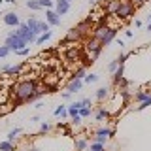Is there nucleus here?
I'll return each instance as SVG.
<instances>
[{
    "instance_id": "nucleus-38",
    "label": "nucleus",
    "mask_w": 151,
    "mask_h": 151,
    "mask_svg": "<svg viewBox=\"0 0 151 151\" xmlns=\"http://www.w3.org/2000/svg\"><path fill=\"white\" fill-rule=\"evenodd\" d=\"M81 102H83V106H89V108H91V100H89V98H83Z\"/></svg>"
},
{
    "instance_id": "nucleus-46",
    "label": "nucleus",
    "mask_w": 151,
    "mask_h": 151,
    "mask_svg": "<svg viewBox=\"0 0 151 151\" xmlns=\"http://www.w3.org/2000/svg\"><path fill=\"white\" fill-rule=\"evenodd\" d=\"M0 4H2V0H0Z\"/></svg>"
},
{
    "instance_id": "nucleus-16",
    "label": "nucleus",
    "mask_w": 151,
    "mask_h": 151,
    "mask_svg": "<svg viewBox=\"0 0 151 151\" xmlns=\"http://www.w3.org/2000/svg\"><path fill=\"white\" fill-rule=\"evenodd\" d=\"M108 28H110L108 25H106V27H102V25H100V27H96V30H94V34H93V36H94V38H98V40H102V38L106 36Z\"/></svg>"
},
{
    "instance_id": "nucleus-2",
    "label": "nucleus",
    "mask_w": 151,
    "mask_h": 151,
    "mask_svg": "<svg viewBox=\"0 0 151 151\" xmlns=\"http://www.w3.org/2000/svg\"><path fill=\"white\" fill-rule=\"evenodd\" d=\"M100 49H102V42L98 40V38H91V40L85 44V51H87V55H89V59H91V63L94 59H96V55L100 53Z\"/></svg>"
},
{
    "instance_id": "nucleus-22",
    "label": "nucleus",
    "mask_w": 151,
    "mask_h": 151,
    "mask_svg": "<svg viewBox=\"0 0 151 151\" xmlns=\"http://www.w3.org/2000/svg\"><path fill=\"white\" fill-rule=\"evenodd\" d=\"M0 151H13L12 142H0Z\"/></svg>"
},
{
    "instance_id": "nucleus-6",
    "label": "nucleus",
    "mask_w": 151,
    "mask_h": 151,
    "mask_svg": "<svg viewBox=\"0 0 151 151\" xmlns=\"http://www.w3.org/2000/svg\"><path fill=\"white\" fill-rule=\"evenodd\" d=\"M111 134H113L111 129H98L96 136H94V142H98V144H106V140L110 138Z\"/></svg>"
},
{
    "instance_id": "nucleus-25",
    "label": "nucleus",
    "mask_w": 151,
    "mask_h": 151,
    "mask_svg": "<svg viewBox=\"0 0 151 151\" xmlns=\"http://www.w3.org/2000/svg\"><path fill=\"white\" fill-rule=\"evenodd\" d=\"M68 115L72 117V119H74V117H78V115H79V108H76L74 104H72V106L68 108Z\"/></svg>"
},
{
    "instance_id": "nucleus-8",
    "label": "nucleus",
    "mask_w": 151,
    "mask_h": 151,
    "mask_svg": "<svg viewBox=\"0 0 151 151\" xmlns=\"http://www.w3.org/2000/svg\"><path fill=\"white\" fill-rule=\"evenodd\" d=\"M4 23H6L8 27H19V25H21V23H19V17L13 12H9V13L4 15Z\"/></svg>"
},
{
    "instance_id": "nucleus-30",
    "label": "nucleus",
    "mask_w": 151,
    "mask_h": 151,
    "mask_svg": "<svg viewBox=\"0 0 151 151\" xmlns=\"http://www.w3.org/2000/svg\"><path fill=\"white\" fill-rule=\"evenodd\" d=\"M79 115H81V117H87V115H91V108H89V106H83V108H79Z\"/></svg>"
},
{
    "instance_id": "nucleus-17",
    "label": "nucleus",
    "mask_w": 151,
    "mask_h": 151,
    "mask_svg": "<svg viewBox=\"0 0 151 151\" xmlns=\"http://www.w3.org/2000/svg\"><path fill=\"white\" fill-rule=\"evenodd\" d=\"M123 74H125V66H119V68L115 70V72H113V81L115 83H119V81H123Z\"/></svg>"
},
{
    "instance_id": "nucleus-26",
    "label": "nucleus",
    "mask_w": 151,
    "mask_h": 151,
    "mask_svg": "<svg viewBox=\"0 0 151 151\" xmlns=\"http://www.w3.org/2000/svg\"><path fill=\"white\" fill-rule=\"evenodd\" d=\"M119 66H121V63H119V60L115 59V60H111V63H110V66H108V70H110V72L113 74V72H115L117 68H119Z\"/></svg>"
},
{
    "instance_id": "nucleus-7",
    "label": "nucleus",
    "mask_w": 151,
    "mask_h": 151,
    "mask_svg": "<svg viewBox=\"0 0 151 151\" xmlns=\"http://www.w3.org/2000/svg\"><path fill=\"white\" fill-rule=\"evenodd\" d=\"M45 19H47V23H49L51 27H57V25H60V15L57 12H53V9H47L45 12Z\"/></svg>"
},
{
    "instance_id": "nucleus-15",
    "label": "nucleus",
    "mask_w": 151,
    "mask_h": 151,
    "mask_svg": "<svg viewBox=\"0 0 151 151\" xmlns=\"http://www.w3.org/2000/svg\"><path fill=\"white\" fill-rule=\"evenodd\" d=\"M79 36H81V30H79V28L76 27V28H72V30L68 32V36H66V40H64V42H72V40H78Z\"/></svg>"
},
{
    "instance_id": "nucleus-20",
    "label": "nucleus",
    "mask_w": 151,
    "mask_h": 151,
    "mask_svg": "<svg viewBox=\"0 0 151 151\" xmlns=\"http://www.w3.org/2000/svg\"><path fill=\"white\" fill-rule=\"evenodd\" d=\"M49 38H51V30H45L40 38H36V44H44L45 40H49Z\"/></svg>"
},
{
    "instance_id": "nucleus-9",
    "label": "nucleus",
    "mask_w": 151,
    "mask_h": 151,
    "mask_svg": "<svg viewBox=\"0 0 151 151\" xmlns=\"http://www.w3.org/2000/svg\"><path fill=\"white\" fill-rule=\"evenodd\" d=\"M70 9V2H66V0H57V6H55V12L59 13V15H64L66 12Z\"/></svg>"
},
{
    "instance_id": "nucleus-4",
    "label": "nucleus",
    "mask_w": 151,
    "mask_h": 151,
    "mask_svg": "<svg viewBox=\"0 0 151 151\" xmlns=\"http://www.w3.org/2000/svg\"><path fill=\"white\" fill-rule=\"evenodd\" d=\"M17 36L21 38V40H25L27 44L36 42V34H34V32H32L27 25H19V27H17Z\"/></svg>"
},
{
    "instance_id": "nucleus-36",
    "label": "nucleus",
    "mask_w": 151,
    "mask_h": 151,
    "mask_svg": "<svg viewBox=\"0 0 151 151\" xmlns=\"http://www.w3.org/2000/svg\"><path fill=\"white\" fill-rule=\"evenodd\" d=\"M127 59H129V53H127V55H121V57H119V59H117V60H119L121 64H125V60H127Z\"/></svg>"
},
{
    "instance_id": "nucleus-27",
    "label": "nucleus",
    "mask_w": 151,
    "mask_h": 151,
    "mask_svg": "<svg viewBox=\"0 0 151 151\" xmlns=\"http://www.w3.org/2000/svg\"><path fill=\"white\" fill-rule=\"evenodd\" d=\"M17 134H21V129H13L12 132H9V134H8V142H13L17 138Z\"/></svg>"
},
{
    "instance_id": "nucleus-32",
    "label": "nucleus",
    "mask_w": 151,
    "mask_h": 151,
    "mask_svg": "<svg viewBox=\"0 0 151 151\" xmlns=\"http://www.w3.org/2000/svg\"><path fill=\"white\" fill-rule=\"evenodd\" d=\"M9 51H12V49H9L8 45H0V57H6Z\"/></svg>"
},
{
    "instance_id": "nucleus-43",
    "label": "nucleus",
    "mask_w": 151,
    "mask_h": 151,
    "mask_svg": "<svg viewBox=\"0 0 151 151\" xmlns=\"http://www.w3.org/2000/svg\"><path fill=\"white\" fill-rule=\"evenodd\" d=\"M6 2H9V4H13V2H15V0H6Z\"/></svg>"
},
{
    "instance_id": "nucleus-31",
    "label": "nucleus",
    "mask_w": 151,
    "mask_h": 151,
    "mask_svg": "<svg viewBox=\"0 0 151 151\" xmlns=\"http://www.w3.org/2000/svg\"><path fill=\"white\" fill-rule=\"evenodd\" d=\"M38 2H40V6H42V8H47V9L53 6V2H51V0H38Z\"/></svg>"
},
{
    "instance_id": "nucleus-29",
    "label": "nucleus",
    "mask_w": 151,
    "mask_h": 151,
    "mask_svg": "<svg viewBox=\"0 0 151 151\" xmlns=\"http://www.w3.org/2000/svg\"><path fill=\"white\" fill-rule=\"evenodd\" d=\"M89 151H104V144H98V142H94V144H91Z\"/></svg>"
},
{
    "instance_id": "nucleus-28",
    "label": "nucleus",
    "mask_w": 151,
    "mask_h": 151,
    "mask_svg": "<svg viewBox=\"0 0 151 151\" xmlns=\"http://www.w3.org/2000/svg\"><path fill=\"white\" fill-rule=\"evenodd\" d=\"M96 79H98L96 74H89V76H85V78H83V81H85V83H94Z\"/></svg>"
},
{
    "instance_id": "nucleus-5",
    "label": "nucleus",
    "mask_w": 151,
    "mask_h": 151,
    "mask_svg": "<svg viewBox=\"0 0 151 151\" xmlns=\"http://www.w3.org/2000/svg\"><path fill=\"white\" fill-rule=\"evenodd\" d=\"M6 45H8L12 51H19V49H25V47H27V42L21 40L19 36H8Z\"/></svg>"
},
{
    "instance_id": "nucleus-11",
    "label": "nucleus",
    "mask_w": 151,
    "mask_h": 151,
    "mask_svg": "<svg viewBox=\"0 0 151 151\" xmlns=\"http://www.w3.org/2000/svg\"><path fill=\"white\" fill-rule=\"evenodd\" d=\"M119 4H121V0H111V2L108 4V8H106V13H110V15H115L117 9H119Z\"/></svg>"
},
{
    "instance_id": "nucleus-12",
    "label": "nucleus",
    "mask_w": 151,
    "mask_h": 151,
    "mask_svg": "<svg viewBox=\"0 0 151 151\" xmlns=\"http://www.w3.org/2000/svg\"><path fill=\"white\" fill-rule=\"evenodd\" d=\"M81 83H83L81 79H76V78H74L72 81H70V85H68V91H70V93H78L79 89H81Z\"/></svg>"
},
{
    "instance_id": "nucleus-35",
    "label": "nucleus",
    "mask_w": 151,
    "mask_h": 151,
    "mask_svg": "<svg viewBox=\"0 0 151 151\" xmlns=\"http://www.w3.org/2000/svg\"><path fill=\"white\" fill-rule=\"evenodd\" d=\"M130 2L134 4V6H142V4H145L147 0H130Z\"/></svg>"
},
{
    "instance_id": "nucleus-21",
    "label": "nucleus",
    "mask_w": 151,
    "mask_h": 151,
    "mask_svg": "<svg viewBox=\"0 0 151 151\" xmlns=\"http://www.w3.org/2000/svg\"><path fill=\"white\" fill-rule=\"evenodd\" d=\"M149 94H151V91H140V93H136V100L142 102V100H145Z\"/></svg>"
},
{
    "instance_id": "nucleus-44",
    "label": "nucleus",
    "mask_w": 151,
    "mask_h": 151,
    "mask_svg": "<svg viewBox=\"0 0 151 151\" xmlns=\"http://www.w3.org/2000/svg\"><path fill=\"white\" fill-rule=\"evenodd\" d=\"M28 151H38V149H34V147H32V149H28Z\"/></svg>"
},
{
    "instance_id": "nucleus-45",
    "label": "nucleus",
    "mask_w": 151,
    "mask_h": 151,
    "mask_svg": "<svg viewBox=\"0 0 151 151\" xmlns=\"http://www.w3.org/2000/svg\"><path fill=\"white\" fill-rule=\"evenodd\" d=\"M66 2H72V0H66Z\"/></svg>"
},
{
    "instance_id": "nucleus-14",
    "label": "nucleus",
    "mask_w": 151,
    "mask_h": 151,
    "mask_svg": "<svg viewBox=\"0 0 151 151\" xmlns=\"http://www.w3.org/2000/svg\"><path fill=\"white\" fill-rule=\"evenodd\" d=\"M87 149V138L85 136H79L78 140H76V151H85Z\"/></svg>"
},
{
    "instance_id": "nucleus-3",
    "label": "nucleus",
    "mask_w": 151,
    "mask_h": 151,
    "mask_svg": "<svg viewBox=\"0 0 151 151\" xmlns=\"http://www.w3.org/2000/svg\"><path fill=\"white\" fill-rule=\"evenodd\" d=\"M134 4L130 2V0H121V4H119V9H117V13L115 15L119 17V19H129L132 13H134Z\"/></svg>"
},
{
    "instance_id": "nucleus-47",
    "label": "nucleus",
    "mask_w": 151,
    "mask_h": 151,
    "mask_svg": "<svg viewBox=\"0 0 151 151\" xmlns=\"http://www.w3.org/2000/svg\"><path fill=\"white\" fill-rule=\"evenodd\" d=\"M149 89H151V85H149Z\"/></svg>"
},
{
    "instance_id": "nucleus-23",
    "label": "nucleus",
    "mask_w": 151,
    "mask_h": 151,
    "mask_svg": "<svg viewBox=\"0 0 151 151\" xmlns=\"http://www.w3.org/2000/svg\"><path fill=\"white\" fill-rule=\"evenodd\" d=\"M55 115H57V117H64V115H68V110H66L64 106H59V108L55 110Z\"/></svg>"
},
{
    "instance_id": "nucleus-1",
    "label": "nucleus",
    "mask_w": 151,
    "mask_h": 151,
    "mask_svg": "<svg viewBox=\"0 0 151 151\" xmlns=\"http://www.w3.org/2000/svg\"><path fill=\"white\" fill-rule=\"evenodd\" d=\"M36 89H38V85L34 81H19L15 87L12 89V94L17 98V100H21V102H25V100H30V96L36 93Z\"/></svg>"
},
{
    "instance_id": "nucleus-40",
    "label": "nucleus",
    "mask_w": 151,
    "mask_h": 151,
    "mask_svg": "<svg viewBox=\"0 0 151 151\" xmlns=\"http://www.w3.org/2000/svg\"><path fill=\"white\" fill-rule=\"evenodd\" d=\"M63 96H64V98H70V96H72V93H70V91H66V93H63Z\"/></svg>"
},
{
    "instance_id": "nucleus-19",
    "label": "nucleus",
    "mask_w": 151,
    "mask_h": 151,
    "mask_svg": "<svg viewBox=\"0 0 151 151\" xmlns=\"http://www.w3.org/2000/svg\"><path fill=\"white\" fill-rule=\"evenodd\" d=\"M149 106H151V94H149L147 98H145V100H142V102H140V106L136 108V110L142 111V110H145V108H149Z\"/></svg>"
},
{
    "instance_id": "nucleus-33",
    "label": "nucleus",
    "mask_w": 151,
    "mask_h": 151,
    "mask_svg": "<svg viewBox=\"0 0 151 151\" xmlns=\"http://www.w3.org/2000/svg\"><path fill=\"white\" fill-rule=\"evenodd\" d=\"M74 78H76V79H83V78H85V70H83V68H79L78 72L74 74Z\"/></svg>"
},
{
    "instance_id": "nucleus-41",
    "label": "nucleus",
    "mask_w": 151,
    "mask_h": 151,
    "mask_svg": "<svg viewBox=\"0 0 151 151\" xmlns=\"http://www.w3.org/2000/svg\"><path fill=\"white\" fill-rule=\"evenodd\" d=\"M98 2H100V0H91V4H98Z\"/></svg>"
},
{
    "instance_id": "nucleus-18",
    "label": "nucleus",
    "mask_w": 151,
    "mask_h": 151,
    "mask_svg": "<svg viewBox=\"0 0 151 151\" xmlns=\"http://www.w3.org/2000/svg\"><path fill=\"white\" fill-rule=\"evenodd\" d=\"M108 115H110V113H108L106 108H100V110L96 111V115H94V117H96V121H102V119H106Z\"/></svg>"
},
{
    "instance_id": "nucleus-24",
    "label": "nucleus",
    "mask_w": 151,
    "mask_h": 151,
    "mask_svg": "<svg viewBox=\"0 0 151 151\" xmlns=\"http://www.w3.org/2000/svg\"><path fill=\"white\" fill-rule=\"evenodd\" d=\"M27 8H30V9H42V6H40V2H38V0H28V2H27Z\"/></svg>"
},
{
    "instance_id": "nucleus-39",
    "label": "nucleus",
    "mask_w": 151,
    "mask_h": 151,
    "mask_svg": "<svg viewBox=\"0 0 151 151\" xmlns=\"http://www.w3.org/2000/svg\"><path fill=\"white\" fill-rule=\"evenodd\" d=\"M117 45H121V47H125V42L121 40V38H117Z\"/></svg>"
},
{
    "instance_id": "nucleus-34",
    "label": "nucleus",
    "mask_w": 151,
    "mask_h": 151,
    "mask_svg": "<svg viewBox=\"0 0 151 151\" xmlns=\"http://www.w3.org/2000/svg\"><path fill=\"white\" fill-rule=\"evenodd\" d=\"M15 53H17V55H23V57H25V55H28V47H25V49H19V51H15Z\"/></svg>"
},
{
    "instance_id": "nucleus-10",
    "label": "nucleus",
    "mask_w": 151,
    "mask_h": 151,
    "mask_svg": "<svg viewBox=\"0 0 151 151\" xmlns=\"http://www.w3.org/2000/svg\"><path fill=\"white\" fill-rule=\"evenodd\" d=\"M115 36H117V28H108V32H106V36L102 38V45H108L110 42H113L115 40Z\"/></svg>"
},
{
    "instance_id": "nucleus-42",
    "label": "nucleus",
    "mask_w": 151,
    "mask_h": 151,
    "mask_svg": "<svg viewBox=\"0 0 151 151\" xmlns=\"http://www.w3.org/2000/svg\"><path fill=\"white\" fill-rule=\"evenodd\" d=\"M147 32H151V23H149V25H147Z\"/></svg>"
},
{
    "instance_id": "nucleus-37",
    "label": "nucleus",
    "mask_w": 151,
    "mask_h": 151,
    "mask_svg": "<svg viewBox=\"0 0 151 151\" xmlns=\"http://www.w3.org/2000/svg\"><path fill=\"white\" fill-rule=\"evenodd\" d=\"M49 129H51V127L47 125V123H42V132H47V130H49Z\"/></svg>"
},
{
    "instance_id": "nucleus-13",
    "label": "nucleus",
    "mask_w": 151,
    "mask_h": 151,
    "mask_svg": "<svg viewBox=\"0 0 151 151\" xmlns=\"http://www.w3.org/2000/svg\"><path fill=\"white\" fill-rule=\"evenodd\" d=\"M108 96H110V89H108V87H100V89H98V91H96V100H106V98Z\"/></svg>"
}]
</instances>
